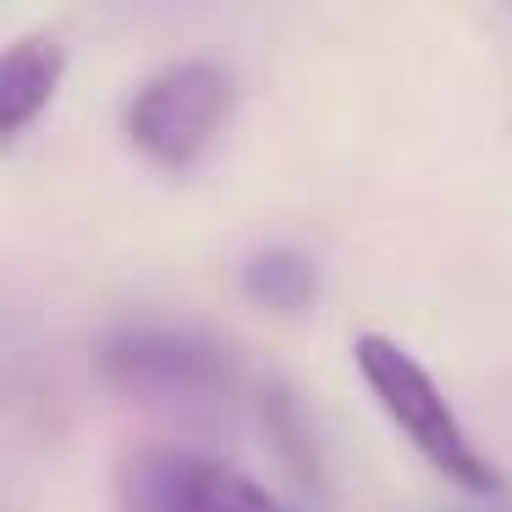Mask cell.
Returning <instances> with one entry per match:
<instances>
[{"mask_svg":"<svg viewBox=\"0 0 512 512\" xmlns=\"http://www.w3.org/2000/svg\"><path fill=\"white\" fill-rule=\"evenodd\" d=\"M105 375L122 391H133V397L182 402V408L215 402L232 386V364H226L221 347L193 331H166V325L116 336L105 347Z\"/></svg>","mask_w":512,"mask_h":512,"instance_id":"cell-3","label":"cell"},{"mask_svg":"<svg viewBox=\"0 0 512 512\" xmlns=\"http://www.w3.org/2000/svg\"><path fill=\"white\" fill-rule=\"evenodd\" d=\"M353 364H358V375H364L369 397L380 402V413L408 435V446L435 468V474L463 485V490H474V496H496L501 474L490 468V457L468 441V430L452 413L446 391L435 386V375L408 353V347L380 336V331H364L353 342Z\"/></svg>","mask_w":512,"mask_h":512,"instance_id":"cell-1","label":"cell"},{"mask_svg":"<svg viewBox=\"0 0 512 512\" xmlns=\"http://www.w3.org/2000/svg\"><path fill=\"white\" fill-rule=\"evenodd\" d=\"M61 72H67V50L56 34H23L0 56V127H6V138H23L28 122L56 100Z\"/></svg>","mask_w":512,"mask_h":512,"instance_id":"cell-5","label":"cell"},{"mask_svg":"<svg viewBox=\"0 0 512 512\" xmlns=\"http://www.w3.org/2000/svg\"><path fill=\"white\" fill-rule=\"evenodd\" d=\"M138 512H287L259 479L204 452H149L133 468Z\"/></svg>","mask_w":512,"mask_h":512,"instance_id":"cell-4","label":"cell"},{"mask_svg":"<svg viewBox=\"0 0 512 512\" xmlns=\"http://www.w3.org/2000/svg\"><path fill=\"white\" fill-rule=\"evenodd\" d=\"M226 116H232V72L221 61L188 56L138 83V94L127 100V138L155 166L188 171L215 144Z\"/></svg>","mask_w":512,"mask_h":512,"instance_id":"cell-2","label":"cell"},{"mask_svg":"<svg viewBox=\"0 0 512 512\" xmlns=\"http://www.w3.org/2000/svg\"><path fill=\"white\" fill-rule=\"evenodd\" d=\"M243 292L276 314H303L320 292V276H314V259L298 248H265L243 265Z\"/></svg>","mask_w":512,"mask_h":512,"instance_id":"cell-6","label":"cell"},{"mask_svg":"<svg viewBox=\"0 0 512 512\" xmlns=\"http://www.w3.org/2000/svg\"><path fill=\"white\" fill-rule=\"evenodd\" d=\"M468 512H507V507H468Z\"/></svg>","mask_w":512,"mask_h":512,"instance_id":"cell-7","label":"cell"}]
</instances>
